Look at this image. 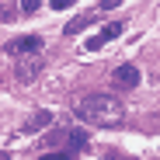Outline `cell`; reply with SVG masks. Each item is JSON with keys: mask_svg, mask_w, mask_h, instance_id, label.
<instances>
[{"mask_svg": "<svg viewBox=\"0 0 160 160\" xmlns=\"http://www.w3.org/2000/svg\"><path fill=\"white\" fill-rule=\"evenodd\" d=\"M4 52L11 56H28V52H42V38L38 35H21V38H11L4 45Z\"/></svg>", "mask_w": 160, "mask_h": 160, "instance_id": "3957f363", "label": "cell"}, {"mask_svg": "<svg viewBox=\"0 0 160 160\" xmlns=\"http://www.w3.org/2000/svg\"><path fill=\"white\" fill-rule=\"evenodd\" d=\"M101 160H122V157H101Z\"/></svg>", "mask_w": 160, "mask_h": 160, "instance_id": "9a60e30c", "label": "cell"}, {"mask_svg": "<svg viewBox=\"0 0 160 160\" xmlns=\"http://www.w3.org/2000/svg\"><path fill=\"white\" fill-rule=\"evenodd\" d=\"M118 35H122V24L112 21V24H104V32H101L98 38H101V42H112V38H118Z\"/></svg>", "mask_w": 160, "mask_h": 160, "instance_id": "ba28073f", "label": "cell"}, {"mask_svg": "<svg viewBox=\"0 0 160 160\" xmlns=\"http://www.w3.org/2000/svg\"><path fill=\"white\" fill-rule=\"evenodd\" d=\"M66 143L73 146V150H80V146H87V136L80 129H66Z\"/></svg>", "mask_w": 160, "mask_h": 160, "instance_id": "52a82bcc", "label": "cell"}, {"mask_svg": "<svg viewBox=\"0 0 160 160\" xmlns=\"http://www.w3.org/2000/svg\"><path fill=\"white\" fill-rule=\"evenodd\" d=\"M91 21H98V14H80V18L66 21V28H63V32H66V35H77V32H84V28H87Z\"/></svg>", "mask_w": 160, "mask_h": 160, "instance_id": "5b68a950", "label": "cell"}, {"mask_svg": "<svg viewBox=\"0 0 160 160\" xmlns=\"http://www.w3.org/2000/svg\"><path fill=\"white\" fill-rule=\"evenodd\" d=\"M139 66H132V63H122L115 73H112V80H115V87H136L139 84Z\"/></svg>", "mask_w": 160, "mask_h": 160, "instance_id": "277c9868", "label": "cell"}, {"mask_svg": "<svg viewBox=\"0 0 160 160\" xmlns=\"http://www.w3.org/2000/svg\"><path fill=\"white\" fill-rule=\"evenodd\" d=\"M38 4H42V0H21V11L32 14V11H38Z\"/></svg>", "mask_w": 160, "mask_h": 160, "instance_id": "8fae6325", "label": "cell"}, {"mask_svg": "<svg viewBox=\"0 0 160 160\" xmlns=\"http://www.w3.org/2000/svg\"><path fill=\"white\" fill-rule=\"evenodd\" d=\"M73 4H77V0H49L52 11H66V7H73Z\"/></svg>", "mask_w": 160, "mask_h": 160, "instance_id": "30bf717a", "label": "cell"}, {"mask_svg": "<svg viewBox=\"0 0 160 160\" xmlns=\"http://www.w3.org/2000/svg\"><path fill=\"white\" fill-rule=\"evenodd\" d=\"M49 122H52V115H49V112H38V115H32V118H28V125H24L21 132H28V136H32V132H38V129H45Z\"/></svg>", "mask_w": 160, "mask_h": 160, "instance_id": "8992f818", "label": "cell"}, {"mask_svg": "<svg viewBox=\"0 0 160 160\" xmlns=\"http://www.w3.org/2000/svg\"><path fill=\"white\" fill-rule=\"evenodd\" d=\"M42 160H73V153H56V150H49V153H42Z\"/></svg>", "mask_w": 160, "mask_h": 160, "instance_id": "9c48e42d", "label": "cell"}, {"mask_svg": "<svg viewBox=\"0 0 160 160\" xmlns=\"http://www.w3.org/2000/svg\"><path fill=\"white\" fill-rule=\"evenodd\" d=\"M101 45H104V42H101L98 35H94V38H87V45H84V49H101Z\"/></svg>", "mask_w": 160, "mask_h": 160, "instance_id": "4fadbf2b", "label": "cell"}, {"mask_svg": "<svg viewBox=\"0 0 160 160\" xmlns=\"http://www.w3.org/2000/svg\"><path fill=\"white\" fill-rule=\"evenodd\" d=\"M73 115L87 125H98V129H115L125 122V104L112 94H91L73 104Z\"/></svg>", "mask_w": 160, "mask_h": 160, "instance_id": "6da1fadb", "label": "cell"}, {"mask_svg": "<svg viewBox=\"0 0 160 160\" xmlns=\"http://www.w3.org/2000/svg\"><path fill=\"white\" fill-rule=\"evenodd\" d=\"M0 160H11V157H7V153H4V150H0Z\"/></svg>", "mask_w": 160, "mask_h": 160, "instance_id": "5bb4252c", "label": "cell"}, {"mask_svg": "<svg viewBox=\"0 0 160 160\" xmlns=\"http://www.w3.org/2000/svg\"><path fill=\"white\" fill-rule=\"evenodd\" d=\"M42 66H45V56H42V52H28V56H18V70H14V77L21 80V84H32V80L42 73Z\"/></svg>", "mask_w": 160, "mask_h": 160, "instance_id": "7a4b0ae2", "label": "cell"}, {"mask_svg": "<svg viewBox=\"0 0 160 160\" xmlns=\"http://www.w3.org/2000/svg\"><path fill=\"white\" fill-rule=\"evenodd\" d=\"M125 0H101V11H112V7H122Z\"/></svg>", "mask_w": 160, "mask_h": 160, "instance_id": "7c38bea8", "label": "cell"}]
</instances>
